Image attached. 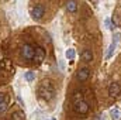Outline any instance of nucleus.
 I'll return each instance as SVG.
<instances>
[{
  "label": "nucleus",
  "instance_id": "obj_12",
  "mask_svg": "<svg viewBox=\"0 0 121 120\" xmlns=\"http://www.w3.org/2000/svg\"><path fill=\"white\" fill-rule=\"evenodd\" d=\"M116 47H117V41H113V42H111V45H110V48H108V52H107L106 58H111V57H113V52H114Z\"/></svg>",
  "mask_w": 121,
  "mask_h": 120
},
{
  "label": "nucleus",
  "instance_id": "obj_18",
  "mask_svg": "<svg viewBox=\"0 0 121 120\" xmlns=\"http://www.w3.org/2000/svg\"><path fill=\"white\" fill-rule=\"evenodd\" d=\"M4 100H6V96H4L3 93H0V103H1V102H4Z\"/></svg>",
  "mask_w": 121,
  "mask_h": 120
},
{
  "label": "nucleus",
  "instance_id": "obj_15",
  "mask_svg": "<svg viewBox=\"0 0 121 120\" xmlns=\"http://www.w3.org/2000/svg\"><path fill=\"white\" fill-rule=\"evenodd\" d=\"M6 110H7V100H4V102H1V103H0V116H1V115H4V113H6Z\"/></svg>",
  "mask_w": 121,
  "mask_h": 120
},
{
  "label": "nucleus",
  "instance_id": "obj_4",
  "mask_svg": "<svg viewBox=\"0 0 121 120\" xmlns=\"http://www.w3.org/2000/svg\"><path fill=\"white\" fill-rule=\"evenodd\" d=\"M73 110L79 115H86L89 112V105L85 100H79V102L73 103Z\"/></svg>",
  "mask_w": 121,
  "mask_h": 120
},
{
  "label": "nucleus",
  "instance_id": "obj_14",
  "mask_svg": "<svg viewBox=\"0 0 121 120\" xmlns=\"http://www.w3.org/2000/svg\"><path fill=\"white\" fill-rule=\"evenodd\" d=\"M65 57L68 58V60H73L75 58V50H72V48H69L66 52H65Z\"/></svg>",
  "mask_w": 121,
  "mask_h": 120
},
{
  "label": "nucleus",
  "instance_id": "obj_16",
  "mask_svg": "<svg viewBox=\"0 0 121 120\" xmlns=\"http://www.w3.org/2000/svg\"><path fill=\"white\" fill-rule=\"evenodd\" d=\"M110 115H111V117H113V119H114V120L120 119V110H118V109H113Z\"/></svg>",
  "mask_w": 121,
  "mask_h": 120
},
{
  "label": "nucleus",
  "instance_id": "obj_8",
  "mask_svg": "<svg viewBox=\"0 0 121 120\" xmlns=\"http://www.w3.org/2000/svg\"><path fill=\"white\" fill-rule=\"evenodd\" d=\"M80 58L83 62H91L93 61V52L91 50H83L82 54H80Z\"/></svg>",
  "mask_w": 121,
  "mask_h": 120
},
{
  "label": "nucleus",
  "instance_id": "obj_1",
  "mask_svg": "<svg viewBox=\"0 0 121 120\" xmlns=\"http://www.w3.org/2000/svg\"><path fill=\"white\" fill-rule=\"evenodd\" d=\"M38 95H39L41 99H44V100H47V102L51 100V99H54V96H55L54 83H52L49 79L42 81L41 85H39V88H38Z\"/></svg>",
  "mask_w": 121,
  "mask_h": 120
},
{
  "label": "nucleus",
  "instance_id": "obj_5",
  "mask_svg": "<svg viewBox=\"0 0 121 120\" xmlns=\"http://www.w3.org/2000/svg\"><path fill=\"white\" fill-rule=\"evenodd\" d=\"M90 76V69L89 68H80L78 72H76V79L79 82H86Z\"/></svg>",
  "mask_w": 121,
  "mask_h": 120
},
{
  "label": "nucleus",
  "instance_id": "obj_17",
  "mask_svg": "<svg viewBox=\"0 0 121 120\" xmlns=\"http://www.w3.org/2000/svg\"><path fill=\"white\" fill-rule=\"evenodd\" d=\"M104 23H106V26H107V28H110V30H113V26L110 24V18H106V21H104Z\"/></svg>",
  "mask_w": 121,
  "mask_h": 120
},
{
  "label": "nucleus",
  "instance_id": "obj_19",
  "mask_svg": "<svg viewBox=\"0 0 121 120\" xmlns=\"http://www.w3.org/2000/svg\"><path fill=\"white\" fill-rule=\"evenodd\" d=\"M51 120H55V119H51Z\"/></svg>",
  "mask_w": 121,
  "mask_h": 120
},
{
  "label": "nucleus",
  "instance_id": "obj_13",
  "mask_svg": "<svg viewBox=\"0 0 121 120\" xmlns=\"http://www.w3.org/2000/svg\"><path fill=\"white\" fill-rule=\"evenodd\" d=\"M34 79H35V72H32V71L26 72V81L27 82H32Z\"/></svg>",
  "mask_w": 121,
  "mask_h": 120
},
{
  "label": "nucleus",
  "instance_id": "obj_2",
  "mask_svg": "<svg viewBox=\"0 0 121 120\" xmlns=\"http://www.w3.org/2000/svg\"><path fill=\"white\" fill-rule=\"evenodd\" d=\"M21 55L24 60H34V55H35V48L30 45V44H24L21 47Z\"/></svg>",
  "mask_w": 121,
  "mask_h": 120
},
{
  "label": "nucleus",
  "instance_id": "obj_11",
  "mask_svg": "<svg viewBox=\"0 0 121 120\" xmlns=\"http://www.w3.org/2000/svg\"><path fill=\"white\" fill-rule=\"evenodd\" d=\"M79 100H83V95H82V92L76 90V92H73V95H72V102L76 103V102H79Z\"/></svg>",
  "mask_w": 121,
  "mask_h": 120
},
{
  "label": "nucleus",
  "instance_id": "obj_9",
  "mask_svg": "<svg viewBox=\"0 0 121 120\" xmlns=\"http://www.w3.org/2000/svg\"><path fill=\"white\" fill-rule=\"evenodd\" d=\"M66 10L69 13H76L78 11V3H76V0H68L66 1Z\"/></svg>",
  "mask_w": 121,
  "mask_h": 120
},
{
  "label": "nucleus",
  "instance_id": "obj_7",
  "mask_svg": "<svg viewBox=\"0 0 121 120\" xmlns=\"http://www.w3.org/2000/svg\"><path fill=\"white\" fill-rule=\"evenodd\" d=\"M120 93H121L120 83H117V82L110 83V86H108V95H110L111 97H116V96H118Z\"/></svg>",
  "mask_w": 121,
  "mask_h": 120
},
{
  "label": "nucleus",
  "instance_id": "obj_10",
  "mask_svg": "<svg viewBox=\"0 0 121 120\" xmlns=\"http://www.w3.org/2000/svg\"><path fill=\"white\" fill-rule=\"evenodd\" d=\"M26 119V115L23 110H16L13 115H11V120H24Z\"/></svg>",
  "mask_w": 121,
  "mask_h": 120
},
{
  "label": "nucleus",
  "instance_id": "obj_6",
  "mask_svg": "<svg viewBox=\"0 0 121 120\" xmlns=\"http://www.w3.org/2000/svg\"><path fill=\"white\" fill-rule=\"evenodd\" d=\"M44 60H45V50L42 47H37L35 48V55H34L35 64H41Z\"/></svg>",
  "mask_w": 121,
  "mask_h": 120
},
{
  "label": "nucleus",
  "instance_id": "obj_3",
  "mask_svg": "<svg viewBox=\"0 0 121 120\" xmlns=\"http://www.w3.org/2000/svg\"><path fill=\"white\" fill-rule=\"evenodd\" d=\"M44 13H45V7L42 4H35L32 7V10H31V17L34 20H41L42 16H44Z\"/></svg>",
  "mask_w": 121,
  "mask_h": 120
}]
</instances>
